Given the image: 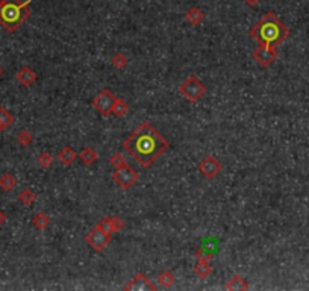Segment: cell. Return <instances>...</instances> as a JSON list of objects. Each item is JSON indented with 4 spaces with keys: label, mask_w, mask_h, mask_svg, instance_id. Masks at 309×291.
Instances as JSON below:
<instances>
[{
    "label": "cell",
    "mask_w": 309,
    "mask_h": 291,
    "mask_svg": "<svg viewBox=\"0 0 309 291\" xmlns=\"http://www.w3.org/2000/svg\"><path fill=\"white\" fill-rule=\"evenodd\" d=\"M76 160H77V153L70 146H64L60 152H58V161L65 167H70Z\"/></svg>",
    "instance_id": "7c38bea8"
},
{
    "label": "cell",
    "mask_w": 309,
    "mask_h": 291,
    "mask_svg": "<svg viewBox=\"0 0 309 291\" xmlns=\"http://www.w3.org/2000/svg\"><path fill=\"white\" fill-rule=\"evenodd\" d=\"M111 225H112V230H114V234L115 232H120L124 229V220L119 216H114L111 217Z\"/></svg>",
    "instance_id": "83f0119b"
},
{
    "label": "cell",
    "mask_w": 309,
    "mask_h": 291,
    "mask_svg": "<svg viewBox=\"0 0 309 291\" xmlns=\"http://www.w3.org/2000/svg\"><path fill=\"white\" fill-rule=\"evenodd\" d=\"M243 2H244L247 6H252V8H255V6H258V5H259L261 0H243Z\"/></svg>",
    "instance_id": "f1b7e54d"
},
{
    "label": "cell",
    "mask_w": 309,
    "mask_h": 291,
    "mask_svg": "<svg viewBox=\"0 0 309 291\" xmlns=\"http://www.w3.org/2000/svg\"><path fill=\"white\" fill-rule=\"evenodd\" d=\"M95 226H99L103 232H106V234L112 235L114 234V230H112V225H111V217H103L99 220V223L95 225Z\"/></svg>",
    "instance_id": "4316f807"
},
{
    "label": "cell",
    "mask_w": 309,
    "mask_h": 291,
    "mask_svg": "<svg viewBox=\"0 0 309 291\" xmlns=\"http://www.w3.org/2000/svg\"><path fill=\"white\" fill-rule=\"evenodd\" d=\"M127 112H129V105L126 103V100L122 99V97H117V99H115V103H114V108H112V115H115L117 119H122Z\"/></svg>",
    "instance_id": "ac0fdd59"
},
{
    "label": "cell",
    "mask_w": 309,
    "mask_h": 291,
    "mask_svg": "<svg viewBox=\"0 0 309 291\" xmlns=\"http://www.w3.org/2000/svg\"><path fill=\"white\" fill-rule=\"evenodd\" d=\"M192 270H194V275L199 279H208L212 273V267L209 265V262H205V261H197V264Z\"/></svg>",
    "instance_id": "2e32d148"
},
{
    "label": "cell",
    "mask_w": 309,
    "mask_h": 291,
    "mask_svg": "<svg viewBox=\"0 0 309 291\" xmlns=\"http://www.w3.org/2000/svg\"><path fill=\"white\" fill-rule=\"evenodd\" d=\"M77 158H79L85 165H93L95 161L99 160V155H97V152H95L93 147H85V149H82L79 152Z\"/></svg>",
    "instance_id": "9a60e30c"
},
{
    "label": "cell",
    "mask_w": 309,
    "mask_h": 291,
    "mask_svg": "<svg viewBox=\"0 0 309 291\" xmlns=\"http://www.w3.org/2000/svg\"><path fill=\"white\" fill-rule=\"evenodd\" d=\"M50 217L46 214V212H36V214L32 217V225L38 229V230H44L49 225H50Z\"/></svg>",
    "instance_id": "d6986e66"
},
{
    "label": "cell",
    "mask_w": 309,
    "mask_h": 291,
    "mask_svg": "<svg viewBox=\"0 0 309 291\" xmlns=\"http://www.w3.org/2000/svg\"><path fill=\"white\" fill-rule=\"evenodd\" d=\"M32 141H33V135H32V132H31V130H28V129H22L20 132H18V135H17V143L20 144V146L28 147V146H31V144H32Z\"/></svg>",
    "instance_id": "603a6c76"
},
{
    "label": "cell",
    "mask_w": 309,
    "mask_h": 291,
    "mask_svg": "<svg viewBox=\"0 0 309 291\" xmlns=\"http://www.w3.org/2000/svg\"><path fill=\"white\" fill-rule=\"evenodd\" d=\"M158 284L162 287V288H170V287H173L175 285V282H176V278H175V275H173V271L171 270H162L161 273L158 275Z\"/></svg>",
    "instance_id": "e0dca14e"
},
{
    "label": "cell",
    "mask_w": 309,
    "mask_h": 291,
    "mask_svg": "<svg viewBox=\"0 0 309 291\" xmlns=\"http://www.w3.org/2000/svg\"><path fill=\"white\" fill-rule=\"evenodd\" d=\"M129 64V60H127V56L123 53V52H117L112 58H111V65L114 68H117V70H123L126 68Z\"/></svg>",
    "instance_id": "44dd1931"
},
{
    "label": "cell",
    "mask_w": 309,
    "mask_h": 291,
    "mask_svg": "<svg viewBox=\"0 0 309 291\" xmlns=\"http://www.w3.org/2000/svg\"><path fill=\"white\" fill-rule=\"evenodd\" d=\"M0 76H2V67H0Z\"/></svg>",
    "instance_id": "4dcf8cb0"
},
{
    "label": "cell",
    "mask_w": 309,
    "mask_h": 291,
    "mask_svg": "<svg viewBox=\"0 0 309 291\" xmlns=\"http://www.w3.org/2000/svg\"><path fill=\"white\" fill-rule=\"evenodd\" d=\"M35 199H36V196L31 188H25V190H22L20 194H18V200H20L25 206H31L35 202Z\"/></svg>",
    "instance_id": "cb8c5ba5"
},
{
    "label": "cell",
    "mask_w": 309,
    "mask_h": 291,
    "mask_svg": "<svg viewBox=\"0 0 309 291\" xmlns=\"http://www.w3.org/2000/svg\"><path fill=\"white\" fill-rule=\"evenodd\" d=\"M138 178H140L138 171L133 167H130L129 164L115 168V171L112 173V181L117 184L122 190H129L130 187H133L135 184H137Z\"/></svg>",
    "instance_id": "5b68a950"
},
{
    "label": "cell",
    "mask_w": 309,
    "mask_h": 291,
    "mask_svg": "<svg viewBox=\"0 0 309 291\" xmlns=\"http://www.w3.org/2000/svg\"><path fill=\"white\" fill-rule=\"evenodd\" d=\"M224 288L226 290H230V291H246V290H248V284H247V281L243 276L234 275V276H232L227 281V284H226Z\"/></svg>",
    "instance_id": "5bb4252c"
},
{
    "label": "cell",
    "mask_w": 309,
    "mask_h": 291,
    "mask_svg": "<svg viewBox=\"0 0 309 291\" xmlns=\"http://www.w3.org/2000/svg\"><path fill=\"white\" fill-rule=\"evenodd\" d=\"M205 18V14L200 8L192 6L185 12V20L191 25V26H199Z\"/></svg>",
    "instance_id": "4fadbf2b"
},
{
    "label": "cell",
    "mask_w": 309,
    "mask_h": 291,
    "mask_svg": "<svg viewBox=\"0 0 309 291\" xmlns=\"http://www.w3.org/2000/svg\"><path fill=\"white\" fill-rule=\"evenodd\" d=\"M179 94L191 103H197L206 94V85L199 79L196 74H189L186 79L179 85Z\"/></svg>",
    "instance_id": "277c9868"
},
{
    "label": "cell",
    "mask_w": 309,
    "mask_h": 291,
    "mask_svg": "<svg viewBox=\"0 0 309 291\" xmlns=\"http://www.w3.org/2000/svg\"><path fill=\"white\" fill-rule=\"evenodd\" d=\"M109 164L114 167V168H119V167H123L126 165V158H124V155L120 153V152H114L111 157H109Z\"/></svg>",
    "instance_id": "484cf974"
},
{
    "label": "cell",
    "mask_w": 309,
    "mask_h": 291,
    "mask_svg": "<svg viewBox=\"0 0 309 291\" xmlns=\"http://www.w3.org/2000/svg\"><path fill=\"white\" fill-rule=\"evenodd\" d=\"M248 35L258 44L278 47L289 36V29L280 22V18L276 17V14L267 12L250 28Z\"/></svg>",
    "instance_id": "7a4b0ae2"
},
{
    "label": "cell",
    "mask_w": 309,
    "mask_h": 291,
    "mask_svg": "<svg viewBox=\"0 0 309 291\" xmlns=\"http://www.w3.org/2000/svg\"><path fill=\"white\" fill-rule=\"evenodd\" d=\"M31 2L32 0H0V25L6 32L14 33L31 17Z\"/></svg>",
    "instance_id": "3957f363"
},
{
    "label": "cell",
    "mask_w": 309,
    "mask_h": 291,
    "mask_svg": "<svg viewBox=\"0 0 309 291\" xmlns=\"http://www.w3.org/2000/svg\"><path fill=\"white\" fill-rule=\"evenodd\" d=\"M221 170H223L221 162L216 157H212V155H208V157H205L199 162V171H200L202 176L206 178L208 181L216 179L218 174L221 173Z\"/></svg>",
    "instance_id": "9c48e42d"
},
{
    "label": "cell",
    "mask_w": 309,
    "mask_h": 291,
    "mask_svg": "<svg viewBox=\"0 0 309 291\" xmlns=\"http://www.w3.org/2000/svg\"><path fill=\"white\" fill-rule=\"evenodd\" d=\"M156 285H154L144 273H137L124 287L126 291H156Z\"/></svg>",
    "instance_id": "30bf717a"
},
{
    "label": "cell",
    "mask_w": 309,
    "mask_h": 291,
    "mask_svg": "<svg viewBox=\"0 0 309 291\" xmlns=\"http://www.w3.org/2000/svg\"><path fill=\"white\" fill-rule=\"evenodd\" d=\"M17 82L23 85V87H31L36 81V73L31 67H23L22 70H18L15 74Z\"/></svg>",
    "instance_id": "8fae6325"
},
{
    "label": "cell",
    "mask_w": 309,
    "mask_h": 291,
    "mask_svg": "<svg viewBox=\"0 0 309 291\" xmlns=\"http://www.w3.org/2000/svg\"><path fill=\"white\" fill-rule=\"evenodd\" d=\"M115 99H117V97L114 96V93L109 88H105L93 99V106L97 109L103 117H109V115L112 114Z\"/></svg>",
    "instance_id": "8992f818"
},
{
    "label": "cell",
    "mask_w": 309,
    "mask_h": 291,
    "mask_svg": "<svg viewBox=\"0 0 309 291\" xmlns=\"http://www.w3.org/2000/svg\"><path fill=\"white\" fill-rule=\"evenodd\" d=\"M14 123V115L3 106H0V130H6Z\"/></svg>",
    "instance_id": "ffe728a7"
},
{
    "label": "cell",
    "mask_w": 309,
    "mask_h": 291,
    "mask_svg": "<svg viewBox=\"0 0 309 291\" xmlns=\"http://www.w3.org/2000/svg\"><path fill=\"white\" fill-rule=\"evenodd\" d=\"M5 223H6V214H5L2 209H0V227H2Z\"/></svg>",
    "instance_id": "f546056e"
},
{
    "label": "cell",
    "mask_w": 309,
    "mask_h": 291,
    "mask_svg": "<svg viewBox=\"0 0 309 291\" xmlns=\"http://www.w3.org/2000/svg\"><path fill=\"white\" fill-rule=\"evenodd\" d=\"M278 50H276V47H273V46H267V44H259L255 50H253V53H252V56H253V60L259 64V67H262V68H267V67H270L272 65L276 60H278Z\"/></svg>",
    "instance_id": "ba28073f"
},
{
    "label": "cell",
    "mask_w": 309,
    "mask_h": 291,
    "mask_svg": "<svg viewBox=\"0 0 309 291\" xmlns=\"http://www.w3.org/2000/svg\"><path fill=\"white\" fill-rule=\"evenodd\" d=\"M15 185H17V181L11 173H3L2 176H0V188L3 191L9 193L15 188Z\"/></svg>",
    "instance_id": "7402d4cb"
},
{
    "label": "cell",
    "mask_w": 309,
    "mask_h": 291,
    "mask_svg": "<svg viewBox=\"0 0 309 291\" xmlns=\"http://www.w3.org/2000/svg\"><path fill=\"white\" fill-rule=\"evenodd\" d=\"M170 147V143L149 122L138 125L123 141V149L143 168H149Z\"/></svg>",
    "instance_id": "6da1fadb"
},
{
    "label": "cell",
    "mask_w": 309,
    "mask_h": 291,
    "mask_svg": "<svg viewBox=\"0 0 309 291\" xmlns=\"http://www.w3.org/2000/svg\"><path fill=\"white\" fill-rule=\"evenodd\" d=\"M85 241L94 252H102L111 243V235L103 232L99 226H94L85 235Z\"/></svg>",
    "instance_id": "52a82bcc"
},
{
    "label": "cell",
    "mask_w": 309,
    "mask_h": 291,
    "mask_svg": "<svg viewBox=\"0 0 309 291\" xmlns=\"http://www.w3.org/2000/svg\"><path fill=\"white\" fill-rule=\"evenodd\" d=\"M38 165H40L41 168L47 170L53 165V157L50 152H41L40 155H38Z\"/></svg>",
    "instance_id": "d4e9b609"
}]
</instances>
